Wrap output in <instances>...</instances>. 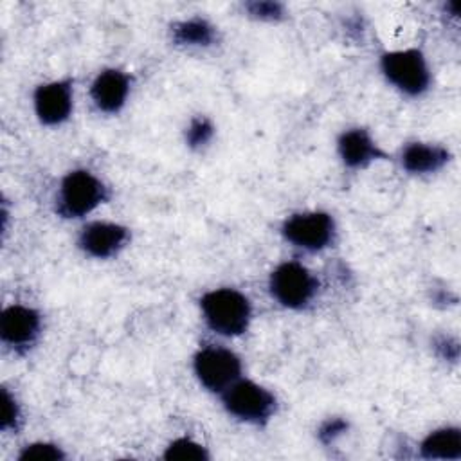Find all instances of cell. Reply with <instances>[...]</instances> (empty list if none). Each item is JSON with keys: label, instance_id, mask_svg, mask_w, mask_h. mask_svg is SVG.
Instances as JSON below:
<instances>
[{"label": "cell", "instance_id": "obj_14", "mask_svg": "<svg viewBox=\"0 0 461 461\" xmlns=\"http://www.w3.org/2000/svg\"><path fill=\"white\" fill-rule=\"evenodd\" d=\"M420 454L425 459H459L461 430L457 427H445L430 432L421 441Z\"/></svg>", "mask_w": 461, "mask_h": 461}, {"label": "cell", "instance_id": "obj_17", "mask_svg": "<svg viewBox=\"0 0 461 461\" xmlns=\"http://www.w3.org/2000/svg\"><path fill=\"white\" fill-rule=\"evenodd\" d=\"M63 457H65L63 450L58 445L47 443V441H36V443L25 445L18 454L20 461H58Z\"/></svg>", "mask_w": 461, "mask_h": 461}, {"label": "cell", "instance_id": "obj_8", "mask_svg": "<svg viewBox=\"0 0 461 461\" xmlns=\"http://www.w3.org/2000/svg\"><path fill=\"white\" fill-rule=\"evenodd\" d=\"M41 330V317L34 308L23 304H11L0 315V339L11 349L23 353L38 339Z\"/></svg>", "mask_w": 461, "mask_h": 461}, {"label": "cell", "instance_id": "obj_5", "mask_svg": "<svg viewBox=\"0 0 461 461\" xmlns=\"http://www.w3.org/2000/svg\"><path fill=\"white\" fill-rule=\"evenodd\" d=\"M380 68L385 79L407 95H421L430 85V72L425 56L418 49L393 50L380 58Z\"/></svg>", "mask_w": 461, "mask_h": 461}, {"label": "cell", "instance_id": "obj_1", "mask_svg": "<svg viewBox=\"0 0 461 461\" xmlns=\"http://www.w3.org/2000/svg\"><path fill=\"white\" fill-rule=\"evenodd\" d=\"M200 308L205 324L223 337L245 333L252 317L250 301L234 288H216L203 294Z\"/></svg>", "mask_w": 461, "mask_h": 461}, {"label": "cell", "instance_id": "obj_15", "mask_svg": "<svg viewBox=\"0 0 461 461\" xmlns=\"http://www.w3.org/2000/svg\"><path fill=\"white\" fill-rule=\"evenodd\" d=\"M173 41L176 45H189V47H209L214 41V27L202 18L184 20L173 25Z\"/></svg>", "mask_w": 461, "mask_h": 461}, {"label": "cell", "instance_id": "obj_21", "mask_svg": "<svg viewBox=\"0 0 461 461\" xmlns=\"http://www.w3.org/2000/svg\"><path fill=\"white\" fill-rule=\"evenodd\" d=\"M348 429V421L342 420V418H330L326 420L319 430H317V436H319V441L324 443V445H330L333 443L339 436H342Z\"/></svg>", "mask_w": 461, "mask_h": 461}, {"label": "cell", "instance_id": "obj_7", "mask_svg": "<svg viewBox=\"0 0 461 461\" xmlns=\"http://www.w3.org/2000/svg\"><path fill=\"white\" fill-rule=\"evenodd\" d=\"M281 234L294 247L317 252L331 245L335 238V221L322 211L299 212L285 220Z\"/></svg>", "mask_w": 461, "mask_h": 461}, {"label": "cell", "instance_id": "obj_12", "mask_svg": "<svg viewBox=\"0 0 461 461\" xmlns=\"http://www.w3.org/2000/svg\"><path fill=\"white\" fill-rule=\"evenodd\" d=\"M130 94V77L117 68L99 72L90 86V97L97 110L104 113L119 112Z\"/></svg>", "mask_w": 461, "mask_h": 461}, {"label": "cell", "instance_id": "obj_19", "mask_svg": "<svg viewBox=\"0 0 461 461\" xmlns=\"http://www.w3.org/2000/svg\"><path fill=\"white\" fill-rule=\"evenodd\" d=\"M22 421V412H20V405L14 400V396L4 389L2 391V430H13L16 432Z\"/></svg>", "mask_w": 461, "mask_h": 461}, {"label": "cell", "instance_id": "obj_9", "mask_svg": "<svg viewBox=\"0 0 461 461\" xmlns=\"http://www.w3.org/2000/svg\"><path fill=\"white\" fill-rule=\"evenodd\" d=\"M34 112L41 124L56 126L72 112V83L68 79L50 81L34 90Z\"/></svg>", "mask_w": 461, "mask_h": 461}, {"label": "cell", "instance_id": "obj_3", "mask_svg": "<svg viewBox=\"0 0 461 461\" xmlns=\"http://www.w3.org/2000/svg\"><path fill=\"white\" fill-rule=\"evenodd\" d=\"M225 411L247 423L265 425L276 412V396L252 380H236L221 393Z\"/></svg>", "mask_w": 461, "mask_h": 461}, {"label": "cell", "instance_id": "obj_16", "mask_svg": "<svg viewBox=\"0 0 461 461\" xmlns=\"http://www.w3.org/2000/svg\"><path fill=\"white\" fill-rule=\"evenodd\" d=\"M162 457L167 461H176V459L178 461H191V459L205 461V459H209V452L205 450L203 445H200L189 438H176L166 447Z\"/></svg>", "mask_w": 461, "mask_h": 461}, {"label": "cell", "instance_id": "obj_4", "mask_svg": "<svg viewBox=\"0 0 461 461\" xmlns=\"http://www.w3.org/2000/svg\"><path fill=\"white\" fill-rule=\"evenodd\" d=\"M268 288L281 306L301 310L315 297L319 281L299 261H285L270 274Z\"/></svg>", "mask_w": 461, "mask_h": 461}, {"label": "cell", "instance_id": "obj_2", "mask_svg": "<svg viewBox=\"0 0 461 461\" xmlns=\"http://www.w3.org/2000/svg\"><path fill=\"white\" fill-rule=\"evenodd\" d=\"M108 198L106 185L86 169L67 173L59 184L56 211L63 218H81Z\"/></svg>", "mask_w": 461, "mask_h": 461}, {"label": "cell", "instance_id": "obj_11", "mask_svg": "<svg viewBox=\"0 0 461 461\" xmlns=\"http://www.w3.org/2000/svg\"><path fill=\"white\" fill-rule=\"evenodd\" d=\"M337 149L340 160L349 169H364L371 162L385 157V153L364 128H351L342 131L337 140Z\"/></svg>", "mask_w": 461, "mask_h": 461}, {"label": "cell", "instance_id": "obj_20", "mask_svg": "<svg viewBox=\"0 0 461 461\" xmlns=\"http://www.w3.org/2000/svg\"><path fill=\"white\" fill-rule=\"evenodd\" d=\"M245 9L252 18L263 22H277L285 16V7L279 2H249Z\"/></svg>", "mask_w": 461, "mask_h": 461}, {"label": "cell", "instance_id": "obj_6", "mask_svg": "<svg viewBox=\"0 0 461 461\" xmlns=\"http://www.w3.org/2000/svg\"><path fill=\"white\" fill-rule=\"evenodd\" d=\"M194 375L211 393H223L241 378L240 357L221 346H205L193 358Z\"/></svg>", "mask_w": 461, "mask_h": 461}, {"label": "cell", "instance_id": "obj_18", "mask_svg": "<svg viewBox=\"0 0 461 461\" xmlns=\"http://www.w3.org/2000/svg\"><path fill=\"white\" fill-rule=\"evenodd\" d=\"M212 133H214V126L212 122L207 119V117H194L185 131V140L191 148H202L205 146L211 139H212Z\"/></svg>", "mask_w": 461, "mask_h": 461}, {"label": "cell", "instance_id": "obj_10", "mask_svg": "<svg viewBox=\"0 0 461 461\" xmlns=\"http://www.w3.org/2000/svg\"><path fill=\"white\" fill-rule=\"evenodd\" d=\"M128 238V229L119 223L94 221L83 227L77 238V245L85 254L97 259H104L115 256L126 245Z\"/></svg>", "mask_w": 461, "mask_h": 461}, {"label": "cell", "instance_id": "obj_13", "mask_svg": "<svg viewBox=\"0 0 461 461\" xmlns=\"http://www.w3.org/2000/svg\"><path fill=\"white\" fill-rule=\"evenodd\" d=\"M450 160L448 149L438 144L411 142L402 151V166L412 175L434 173Z\"/></svg>", "mask_w": 461, "mask_h": 461}]
</instances>
